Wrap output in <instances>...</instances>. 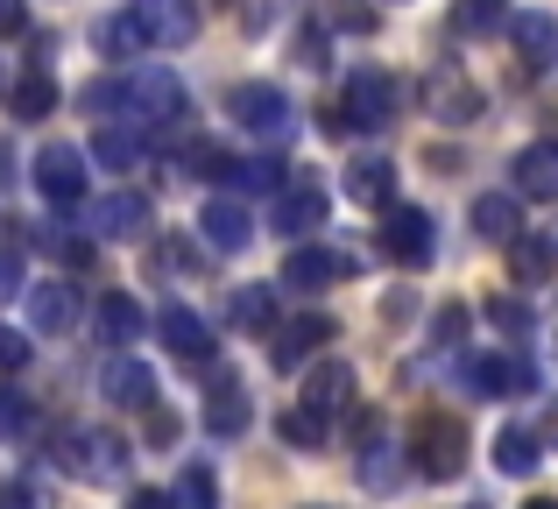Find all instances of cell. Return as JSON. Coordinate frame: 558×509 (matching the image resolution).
I'll use <instances>...</instances> for the list:
<instances>
[{
	"instance_id": "1",
	"label": "cell",
	"mask_w": 558,
	"mask_h": 509,
	"mask_svg": "<svg viewBox=\"0 0 558 509\" xmlns=\"http://www.w3.org/2000/svg\"><path fill=\"white\" fill-rule=\"evenodd\" d=\"M121 22L135 36V50H184L198 36V0H135Z\"/></svg>"
},
{
	"instance_id": "2",
	"label": "cell",
	"mask_w": 558,
	"mask_h": 509,
	"mask_svg": "<svg viewBox=\"0 0 558 509\" xmlns=\"http://www.w3.org/2000/svg\"><path fill=\"white\" fill-rule=\"evenodd\" d=\"M113 121L178 128V121H184V85L170 78V71H135V78H121V99H113Z\"/></svg>"
},
{
	"instance_id": "3",
	"label": "cell",
	"mask_w": 558,
	"mask_h": 509,
	"mask_svg": "<svg viewBox=\"0 0 558 509\" xmlns=\"http://www.w3.org/2000/svg\"><path fill=\"white\" fill-rule=\"evenodd\" d=\"M410 446H417V468L432 474V482H452V474L466 468V425H460V417L424 411L417 432H410Z\"/></svg>"
},
{
	"instance_id": "4",
	"label": "cell",
	"mask_w": 558,
	"mask_h": 509,
	"mask_svg": "<svg viewBox=\"0 0 558 509\" xmlns=\"http://www.w3.org/2000/svg\"><path fill=\"white\" fill-rule=\"evenodd\" d=\"M128 439H113V432H64V468L85 474V482H128Z\"/></svg>"
},
{
	"instance_id": "5",
	"label": "cell",
	"mask_w": 558,
	"mask_h": 509,
	"mask_svg": "<svg viewBox=\"0 0 558 509\" xmlns=\"http://www.w3.org/2000/svg\"><path fill=\"white\" fill-rule=\"evenodd\" d=\"M227 113L247 128V135H269V142H283L290 128H298V113H290V99L276 93V85H233Z\"/></svg>"
},
{
	"instance_id": "6",
	"label": "cell",
	"mask_w": 558,
	"mask_h": 509,
	"mask_svg": "<svg viewBox=\"0 0 558 509\" xmlns=\"http://www.w3.org/2000/svg\"><path fill=\"white\" fill-rule=\"evenodd\" d=\"M424 107H432V121L466 128V121H481V85L466 78L460 64H438L432 78H424Z\"/></svg>"
},
{
	"instance_id": "7",
	"label": "cell",
	"mask_w": 558,
	"mask_h": 509,
	"mask_svg": "<svg viewBox=\"0 0 558 509\" xmlns=\"http://www.w3.org/2000/svg\"><path fill=\"white\" fill-rule=\"evenodd\" d=\"M381 249H389V262H403V269H424V262H432V249H438L432 213L389 206V213H381Z\"/></svg>"
},
{
	"instance_id": "8",
	"label": "cell",
	"mask_w": 558,
	"mask_h": 509,
	"mask_svg": "<svg viewBox=\"0 0 558 509\" xmlns=\"http://www.w3.org/2000/svg\"><path fill=\"white\" fill-rule=\"evenodd\" d=\"M269 227L276 234H312V227H326V184L318 178H283V192L269 198Z\"/></svg>"
},
{
	"instance_id": "9",
	"label": "cell",
	"mask_w": 558,
	"mask_h": 509,
	"mask_svg": "<svg viewBox=\"0 0 558 509\" xmlns=\"http://www.w3.org/2000/svg\"><path fill=\"white\" fill-rule=\"evenodd\" d=\"M149 220H156V206L142 192H107L93 206V220H85V234H93V241H142Z\"/></svg>"
},
{
	"instance_id": "10",
	"label": "cell",
	"mask_w": 558,
	"mask_h": 509,
	"mask_svg": "<svg viewBox=\"0 0 558 509\" xmlns=\"http://www.w3.org/2000/svg\"><path fill=\"white\" fill-rule=\"evenodd\" d=\"M340 121L347 128H389L396 121V85L381 71H354L347 78V99H340Z\"/></svg>"
},
{
	"instance_id": "11",
	"label": "cell",
	"mask_w": 558,
	"mask_h": 509,
	"mask_svg": "<svg viewBox=\"0 0 558 509\" xmlns=\"http://www.w3.org/2000/svg\"><path fill=\"white\" fill-rule=\"evenodd\" d=\"M36 192L50 198V206H78L85 198V156L71 149V142H50V149L36 156Z\"/></svg>"
},
{
	"instance_id": "12",
	"label": "cell",
	"mask_w": 558,
	"mask_h": 509,
	"mask_svg": "<svg viewBox=\"0 0 558 509\" xmlns=\"http://www.w3.org/2000/svg\"><path fill=\"white\" fill-rule=\"evenodd\" d=\"M198 241H205L213 255H241L247 241H255V220H247V206H233V198H205Z\"/></svg>"
},
{
	"instance_id": "13",
	"label": "cell",
	"mask_w": 558,
	"mask_h": 509,
	"mask_svg": "<svg viewBox=\"0 0 558 509\" xmlns=\"http://www.w3.org/2000/svg\"><path fill=\"white\" fill-rule=\"evenodd\" d=\"M99 389H107V403H121V411H149V403H156V368L113 354L107 368H99Z\"/></svg>"
},
{
	"instance_id": "14",
	"label": "cell",
	"mask_w": 558,
	"mask_h": 509,
	"mask_svg": "<svg viewBox=\"0 0 558 509\" xmlns=\"http://www.w3.org/2000/svg\"><path fill=\"white\" fill-rule=\"evenodd\" d=\"M156 332H163V347L178 361H205V354H213V326H205L191 304H163V312H156Z\"/></svg>"
},
{
	"instance_id": "15",
	"label": "cell",
	"mask_w": 558,
	"mask_h": 509,
	"mask_svg": "<svg viewBox=\"0 0 558 509\" xmlns=\"http://www.w3.org/2000/svg\"><path fill=\"white\" fill-rule=\"evenodd\" d=\"M347 403H354V368H347V361H318L312 383H304V411L332 425V417H340Z\"/></svg>"
},
{
	"instance_id": "16",
	"label": "cell",
	"mask_w": 558,
	"mask_h": 509,
	"mask_svg": "<svg viewBox=\"0 0 558 509\" xmlns=\"http://www.w3.org/2000/svg\"><path fill=\"white\" fill-rule=\"evenodd\" d=\"M247 417H255L247 389L233 383V375H219V383H213V397H205V432H213V439H241V432H247Z\"/></svg>"
},
{
	"instance_id": "17",
	"label": "cell",
	"mask_w": 558,
	"mask_h": 509,
	"mask_svg": "<svg viewBox=\"0 0 558 509\" xmlns=\"http://www.w3.org/2000/svg\"><path fill=\"white\" fill-rule=\"evenodd\" d=\"M474 389L481 397H531L537 375H531V361H517V354H488V361H474Z\"/></svg>"
},
{
	"instance_id": "18",
	"label": "cell",
	"mask_w": 558,
	"mask_h": 509,
	"mask_svg": "<svg viewBox=\"0 0 558 509\" xmlns=\"http://www.w3.org/2000/svg\"><path fill=\"white\" fill-rule=\"evenodd\" d=\"M28 326L36 332H71L78 326V290L71 283H36L28 290Z\"/></svg>"
},
{
	"instance_id": "19",
	"label": "cell",
	"mask_w": 558,
	"mask_h": 509,
	"mask_svg": "<svg viewBox=\"0 0 558 509\" xmlns=\"http://www.w3.org/2000/svg\"><path fill=\"white\" fill-rule=\"evenodd\" d=\"M509 276H517L523 290L551 283V276H558V249H551V234H517V241H509Z\"/></svg>"
},
{
	"instance_id": "20",
	"label": "cell",
	"mask_w": 558,
	"mask_h": 509,
	"mask_svg": "<svg viewBox=\"0 0 558 509\" xmlns=\"http://www.w3.org/2000/svg\"><path fill=\"white\" fill-rule=\"evenodd\" d=\"M517 192L523 198H558V142H531V149H517Z\"/></svg>"
},
{
	"instance_id": "21",
	"label": "cell",
	"mask_w": 558,
	"mask_h": 509,
	"mask_svg": "<svg viewBox=\"0 0 558 509\" xmlns=\"http://www.w3.org/2000/svg\"><path fill=\"white\" fill-rule=\"evenodd\" d=\"M347 276V255L340 249H298L283 262V283L290 290H326V283H340Z\"/></svg>"
},
{
	"instance_id": "22",
	"label": "cell",
	"mask_w": 558,
	"mask_h": 509,
	"mask_svg": "<svg viewBox=\"0 0 558 509\" xmlns=\"http://www.w3.org/2000/svg\"><path fill=\"white\" fill-rule=\"evenodd\" d=\"M509 36H517L523 64H537V71L558 64V14H517V22H509Z\"/></svg>"
},
{
	"instance_id": "23",
	"label": "cell",
	"mask_w": 558,
	"mask_h": 509,
	"mask_svg": "<svg viewBox=\"0 0 558 509\" xmlns=\"http://www.w3.org/2000/svg\"><path fill=\"white\" fill-rule=\"evenodd\" d=\"M347 192H354L361 206H389L396 163H389V156H354V163H347Z\"/></svg>"
},
{
	"instance_id": "24",
	"label": "cell",
	"mask_w": 558,
	"mask_h": 509,
	"mask_svg": "<svg viewBox=\"0 0 558 509\" xmlns=\"http://www.w3.org/2000/svg\"><path fill=\"white\" fill-rule=\"evenodd\" d=\"M93 326H99V340H107V347H128V340H142V304L121 298V290H107L99 312H93Z\"/></svg>"
},
{
	"instance_id": "25",
	"label": "cell",
	"mask_w": 558,
	"mask_h": 509,
	"mask_svg": "<svg viewBox=\"0 0 558 509\" xmlns=\"http://www.w3.org/2000/svg\"><path fill=\"white\" fill-rule=\"evenodd\" d=\"M318 340H332V326H326V318H290V326L276 332V347H269V368H298V361L312 354Z\"/></svg>"
},
{
	"instance_id": "26",
	"label": "cell",
	"mask_w": 558,
	"mask_h": 509,
	"mask_svg": "<svg viewBox=\"0 0 558 509\" xmlns=\"http://www.w3.org/2000/svg\"><path fill=\"white\" fill-rule=\"evenodd\" d=\"M474 234H481V241H502V249H509V241L523 234V227H517V198H509V192H481V198H474Z\"/></svg>"
},
{
	"instance_id": "27",
	"label": "cell",
	"mask_w": 558,
	"mask_h": 509,
	"mask_svg": "<svg viewBox=\"0 0 558 509\" xmlns=\"http://www.w3.org/2000/svg\"><path fill=\"white\" fill-rule=\"evenodd\" d=\"M495 468H502L509 482H531V474H537V432L509 425L502 439H495Z\"/></svg>"
},
{
	"instance_id": "28",
	"label": "cell",
	"mask_w": 558,
	"mask_h": 509,
	"mask_svg": "<svg viewBox=\"0 0 558 509\" xmlns=\"http://www.w3.org/2000/svg\"><path fill=\"white\" fill-rule=\"evenodd\" d=\"M36 241H43V255H57V262H85V255H93V234H85V227H71V220L36 227Z\"/></svg>"
},
{
	"instance_id": "29",
	"label": "cell",
	"mask_w": 558,
	"mask_h": 509,
	"mask_svg": "<svg viewBox=\"0 0 558 509\" xmlns=\"http://www.w3.org/2000/svg\"><path fill=\"white\" fill-rule=\"evenodd\" d=\"M502 22H509V0H460V8H452V28H460V36H495Z\"/></svg>"
},
{
	"instance_id": "30",
	"label": "cell",
	"mask_w": 558,
	"mask_h": 509,
	"mask_svg": "<svg viewBox=\"0 0 558 509\" xmlns=\"http://www.w3.org/2000/svg\"><path fill=\"white\" fill-rule=\"evenodd\" d=\"M8 107L22 113V121H43V113L57 107V78H50V71H28V78L14 85V99H8Z\"/></svg>"
},
{
	"instance_id": "31",
	"label": "cell",
	"mask_w": 558,
	"mask_h": 509,
	"mask_svg": "<svg viewBox=\"0 0 558 509\" xmlns=\"http://www.w3.org/2000/svg\"><path fill=\"white\" fill-rule=\"evenodd\" d=\"M93 163H99V170H135V163H142V142H135V135H121V128H99Z\"/></svg>"
},
{
	"instance_id": "32",
	"label": "cell",
	"mask_w": 558,
	"mask_h": 509,
	"mask_svg": "<svg viewBox=\"0 0 558 509\" xmlns=\"http://www.w3.org/2000/svg\"><path fill=\"white\" fill-rule=\"evenodd\" d=\"M170 502H178V509H219V482H213V468H205V460H191Z\"/></svg>"
},
{
	"instance_id": "33",
	"label": "cell",
	"mask_w": 558,
	"mask_h": 509,
	"mask_svg": "<svg viewBox=\"0 0 558 509\" xmlns=\"http://www.w3.org/2000/svg\"><path fill=\"white\" fill-rule=\"evenodd\" d=\"M396 474H403V468H396V446L389 439L361 446V488H396Z\"/></svg>"
},
{
	"instance_id": "34",
	"label": "cell",
	"mask_w": 558,
	"mask_h": 509,
	"mask_svg": "<svg viewBox=\"0 0 558 509\" xmlns=\"http://www.w3.org/2000/svg\"><path fill=\"white\" fill-rule=\"evenodd\" d=\"M488 326L509 332V340H523V332H531V304H523V298H495L488 304Z\"/></svg>"
},
{
	"instance_id": "35",
	"label": "cell",
	"mask_w": 558,
	"mask_h": 509,
	"mask_svg": "<svg viewBox=\"0 0 558 509\" xmlns=\"http://www.w3.org/2000/svg\"><path fill=\"white\" fill-rule=\"evenodd\" d=\"M276 432H283L290 446H326V417H312V411H283Z\"/></svg>"
},
{
	"instance_id": "36",
	"label": "cell",
	"mask_w": 558,
	"mask_h": 509,
	"mask_svg": "<svg viewBox=\"0 0 558 509\" xmlns=\"http://www.w3.org/2000/svg\"><path fill=\"white\" fill-rule=\"evenodd\" d=\"M28 417H36V411H28V397H22V389H0V439L28 432Z\"/></svg>"
},
{
	"instance_id": "37",
	"label": "cell",
	"mask_w": 558,
	"mask_h": 509,
	"mask_svg": "<svg viewBox=\"0 0 558 509\" xmlns=\"http://www.w3.org/2000/svg\"><path fill=\"white\" fill-rule=\"evenodd\" d=\"M14 368H28V340L0 326V375H14Z\"/></svg>"
},
{
	"instance_id": "38",
	"label": "cell",
	"mask_w": 558,
	"mask_h": 509,
	"mask_svg": "<svg viewBox=\"0 0 558 509\" xmlns=\"http://www.w3.org/2000/svg\"><path fill=\"white\" fill-rule=\"evenodd\" d=\"M178 439V411L170 403H149V446H170Z\"/></svg>"
},
{
	"instance_id": "39",
	"label": "cell",
	"mask_w": 558,
	"mask_h": 509,
	"mask_svg": "<svg viewBox=\"0 0 558 509\" xmlns=\"http://www.w3.org/2000/svg\"><path fill=\"white\" fill-rule=\"evenodd\" d=\"M233 318L262 326V318H269V290H241V298H233Z\"/></svg>"
},
{
	"instance_id": "40",
	"label": "cell",
	"mask_w": 558,
	"mask_h": 509,
	"mask_svg": "<svg viewBox=\"0 0 558 509\" xmlns=\"http://www.w3.org/2000/svg\"><path fill=\"white\" fill-rule=\"evenodd\" d=\"M8 298H22V255L0 249V304H8Z\"/></svg>"
},
{
	"instance_id": "41",
	"label": "cell",
	"mask_w": 558,
	"mask_h": 509,
	"mask_svg": "<svg viewBox=\"0 0 558 509\" xmlns=\"http://www.w3.org/2000/svg\"><path fill=\"white\" fill-rule=\"evenodd\" d=\"M460 332H466V304H446V312H438V340H460Z\"/></svg>"
},
{
	"instance_id": "42",
	"label": "cell",
	"mask_w": 558,
	"mask_h": 509,
	"mask_svg": "<svg viewBox=\"0 0 558 509\" xmlns=\"http://www.w3.org/2000/svg\"><path fill=\"white\" fill-rule=\"evenodd\" d=\"M128 509H178V502H170L163 488H135V496H128Z\"/></svg>"
},
{
	"instance_id": "43",
	"label": "cell",
	"mask_w": 558,
	"mask_h": 509,
	"mask_svg": "<svg viewBox=\"0 0 558 509\" xmlns=\"http://www.w3.org/2000/svg\"><path fill=\"white\" fill-rule=\"evenodd\" d=\"M537 446H558V397L545 403V425H537Z\"/></svg>"
},
{
	"instance_id": "44",
	"label": "cell",
	"mask_w": 558,
	"mask_h": 509,
	"mask_svg": "<svg viewBox=\"0 0 558 509\" xmlns=\"http://www.w3.org/2000/svg\"><path fill=\"white\" fill-rule=\"evenodd\" d=\"M22 28V0H0V36H14Z\"/></svg>"
},
{
	"instance_id": "45",
	"label": "cell",
	"mask_w": 558,
	"mask_h": 509,
	"mask_svg": "<svg viewBox=\"0 0 558 509\" xmlns=\"http://www.w3.org/2000/svg\"><path fill=\"white\" fill-rule=\"evenodd\" d=\"M523 509H558V502H523Z\"/></svg>"
},
{
	"instance_id": "46",
	"label": "cell",
	"mask_w": 558,
	"mask_h": 509,
	"mask_svg": "<svg viewBox=\"0 0 558 509\" xmlns=\"http://www.w3.org/2000/svg\"><path fill=\"white\" fill-rule=\"evenodd\" d=\"M474 509H488V502H474Z\"/></svg>"
}]
</instances>
